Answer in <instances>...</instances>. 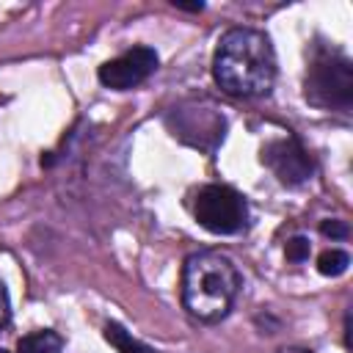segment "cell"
<instances>
[{
    "mask_svg": "<svg viewBox=\"0 0 353 353\" xmlns=\"http://www.w3.org/2000/svg\"><path fill=\"white\" fill-rule=\"evenodd\" d=\"M8 320H11V298H8L6 284L0 281V328H6Z\"/></svg>",
    "mask_w": 353,
    "mask_h": 353,
    "instance_id": "4fadbf2b",
    "label": "cell"
},
{
    "mask_svg": "<svg viewBox=\"0 0 353 353\" xmlns=\"http://www.w3.org/2000/svg\"><path fill=\"white\" fill-rule=\"evenodd\" d=\"M243 287L237 265L221 251H196L182 265V306L201 323L223 320Z\"/></svg>",
    "mask_w": 353,
    "mask_h": 353,
    "instance_id": "7a4b0ae2",
    "label": "cell"
},
{
    "mask_svg": "<svg viewBox=\"0 0 353 353\" xmlns=\"http://www.w3.org/2000/svg\"><path fill=\"white\" fill-rule=\"evenodd\" d=\"M17 353H63V339L50 328L33 331L17 342Z\"/></svg>",
    "mask_w": 353,
    "mask_h": 353,
    "instance_id": "ba28073f",
    "label": "cell"
},
{
    "mask_svg": "<svg viewBox=\"0 0 353 353\" xmlns=\"http://www.w3.org/2000/svg\"><path fill=\"white\" fill-rule=\"evenodd\" d=\"M193 215L212 234H237L248 223V201L229 185H204L196 193Z\"/></svg>",
    "mask_w": 353,
    "mask_h": 353,
    "instance_id": "277c9868",
    "label": "cell"
},
{
    "mask_svg": "<svg viewBox=\"0 0 353 353\" xmlns=\"http://www.w3.org/2000/svg\"><path fill=\"white\" fill-rule=\"evenodd\" d=\"M105 339L119 350V353H160V350H154L152 345H146V342H141V339H135L124 325H119V323H105Z\"/></svg>",
    "mask_w": 353,
    "mask_h": 353,
    "instance_id": "9c48e42d",
    "label": "cell"
},
{
    "mask_svg": "<svg viewBox=\"0 0 353 353\" xmlns=\"http://www.w3.org/2000/svg\"><path fill=\"white\" fill-rule=\"evenodd\" d=\"M160 58L152 47H132L127 52H121L119 58L113 61H105L97 72L99 83L105 88H113V91H130L135 85H141L154 69H157Z\"/></svg>",
    "mask_w": 353,
    "mask_h": 353,
    "instance_id": "5b68a950",
    "label": "cell"
},
{
    "mask_svg": "<svg viewBox=\"0 0 353 353\" xmlns=\"http://www.w3.org/2000/svg\"><path fill=\"white\" fill-rule=\"evenodd\" d=\"M0 353H8V350H0Z\"/></svg>",
    "mask_w": 353,
    "mask_h": 353,
    "instance_id": "2e32d148",
    "label": "cell"
},
{
    "mask_svg": "<svg viewBox=\"0 0 353 353\" xmlns=\"http://www.w3.org/2000/svg\"><path fill=\"white\" fill-rule=\"evenodd\" d=\"M212 77L232 97H262L276 80V52L270 39L254 28H232L218 39Z\"/></svg>",
    "mask_w": 353,
    "mask_h": 353,
    "instance_id": "6da1fadb",
    "label": "cell"
},
{
    "mask_svg": "<svg viewBox=\"0 0 353 353\" xmlns=\"http://www.w3.org/2000/svg\"><path fill=\"white\" fill-rule=\"evenodd\" d=\"M174 116H176L174 135H179L182 141L193 143L196 141V130H201L199 132V149L212 152L215 143L223 141L226 121H223V116L215 108H201V105H196V108H179Z\"/></svg>",
    "mask_w": 353,
    "mask_h": 353,
    "instance_id": "52a82bcc",
    "label": "cell"
},
{
    "mask_svg": "<svg viewBox=\"0 0 353 353\" xmlns=\"http://www.w3.org/2000/svg\"><path fill=\"white\" fill-rule=\"evenodd\" d=\"M279 353H314V350H306V347H298V345H287V347H281Z\"/></svg>",
    "mask_w": 353,
    "mask_h": 353,
    "instance_id": "9a60e30c",
    "label": "cell"
},
{
    "mask_svg": "<svg viewBox=\"0 0 353 353\" xmlns=\"http://www.w3.org/2000/svg\"><path fill=\"white\" fill-rule=\"evenodd\" d=\"M174 6L176 8H182V11H204V3H179V0H174Z\"/></svg>",
    "mask_w": 353,
    "mask_h": 353,
    "instance_id": "5bb4252c",
    "label": "cell"
},
{
    "mask_svg": "<svg viewBox=\"0 0 353 353\" xmlns=\"http://www.w3.org/2000/svg\"><path fill=\"white\" fill-rule=\"evenodd\" d=\"M303 94L314 108L347 113L353 105V63L328 44H314L306 66Z\"/></svg>",
    "mask_w": 353,
    "mask_h": 353,
    "instance_id": "3957f363",
    "label": "cell"
},
{
    "mask_svg": "<svg viewBox=\"0 0 353 353\" xmlns=\"http://www.w3.org/2000/svg\"><path fill=\"white\" fill-rule=\"evenodd\" d=\"M309 251H312V243H309V237H303V234H295V237H290V240L284 243V256H287L290 262H306V259H309Z\"/></svg>",
    "mask_w": 353,
    "mask_h": 353,
    "instance_id": "8fae6325",
    "label": "cell"
},
{
    "mask_svg": "<svg viewBox=\"0 0 353 353\" xmlns=\"http://www.w3.org/2000/svg\"><path fill=\"white\" fill-rule=\"evenodd\" d=\"M320 232H323L325 237H331V240H345V237L350 234L347 223L339 221V218H325V221L320 223Z\"/></svg>",
    "mask_w": 353,
    "mask_h": 353,
    "instance_id": "7c38bea8",
    "label": "cell"
},
{
    "mask_svg": "<svg viewBox=\"0 0 353 353\" xmlns=\"http://www.w3.org/2000/svg\"><path fill=\"white\" fill-rule=\"evenodd\" d=\"M262 163L284 185H301L314 174V163H312L309 152L301 146L298 138H279V141L265 143Z\"/></svg>",
    "mask_w": 353,
    "mask_h": 353,
    "instance_id": "8992f818",
    "label": "cell"
},
{
    "mask_svg": "<svg viewBox=\"0 0 353 353\" xmlns=\"http://www.w3.org/2000/svg\"><path fill=\"white\" fill-rule=\"evenodd\" d=\"M350 268V254L342 248H328L317 256V270L323 276H342Z\"/></svg>",
    "mask_w": 353,
    "mask_h": 353,
    "instance_id": "30bf717a",
    "label": "cell"
}]
</instances>
